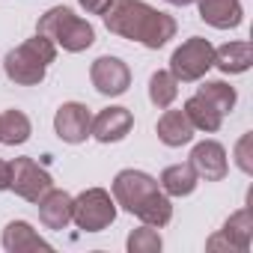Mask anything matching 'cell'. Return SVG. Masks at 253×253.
<instances>
[{
  "mask_svg": "<svg viewBox=\"0 0 253 253\" xmlns=\"http://www.w3.org/2000/svg\"><path fill=\"white\" fill-rule=\"evenodd\" d=\"M104 27L152 51L164 48L176 36V18L167 12H158L146 0H113L104 12Z\"/></svg>",
  "mask_w": 253,
  "mask_h": 253,
  "instance_id": "6da1fadb",
  "label": "cell"
},
{
  "mask_svg": "<svg viewBox=\"0 0 253 253\" xmlns=\"http://www.w3.org/2000/svg\"><path fill=\"white\" fill-rule=\"evenodd\" d=\"M54 60H57V45L48 36L36 33L33 39L21 42L18 48H12L3 57V72H6L9 81H15L21 86H36V84L45 81L48 66Z\"/></svg>",
  "mask_w": 253,
  "mask_h": 253,
  "instance_id": "7a4b0ae2",
  "label": "cell"
},
{
  "mask_svg": "<svg viewBox=\"0 0 253 253\" xmlns=\"http://www.w3.org/2000/svg\"><path fill=\"white\" fill-rule=\"evenodd\" d=\"M36 33L48 36L57 48H63V51H69V54H81V51L92 48V42H95L92 24H89L86 18L75 15L69 6H54V9H48V12L39 18Z\"/></svg>",
  "mask_w": 253,
  "mask_h": 253,
  "instance_id": "3957f363",
  "label": "cell"
},
{
  "mask_svg": "<svg viewBox=\"0 0 253 253\" xmlns=\"http://www.w3.org/2000/svg\"><path fill=\"white\" fill-rule=\"evenodd\" d=\"M72 220L84 232H101L116 220V200L104 188H86L72 197Z\"/></svg>",
  "mask_w": 253,
  "mask_h": 253,
  "instance_id": "277c9868",
  "label": "cell"
},
{
  "mask_svg": "<svg viewBox=\"0 0 253 253\" xmlns=\"http://www.w3.org/2000/svg\"><path fill=\"white\" fill-rule=\"evenodd\" d=\"M211 66H214V45L203 36H191L173 51L167 72L179 84H194V81H203Z\"/></svg>",
  "mask_w": 253,
  "mask_h": 253,
  "instance_id": "5b68a950",
  "label": "cell"
},
{
  "mask_svg": "<svg viewBox=\"0 0 253 253\" xmlns=\"http://www.w3.org/2000/svg\"><path fill=\"white\" fill-rule=\"evenodd\" d=\"M110 191H113L116 206H122L128 214H137V209L146 200H152L161 191V185H158V179H152L143 170H119L113 185H110Z\"/></svg>",
  "mask_w": 253,
  "mask_h": 253,
  "instance_id": "8992f818",
  "label": "cell"
},
{
  "mask_svg": "<svg viewBox=\"0 0 253 253\" xmlns=\"http://www.w3.org/2000/svg\"><path fill=\"white\" fill-rule=\"evenodd\" d=\"M54 188V179H51V173L39 164V161H33V158H15L12 161V182H9V191H15L21 200H27V203H36L45 191H51Z\"/></svg>",
  "mask_w": 253,
  "mask_h": 253,
  "instance_id": "52a82bcc",
  "label": "cell"
},
{
  "mask_svg": "<svg viewBox=\"0 0 253 253\" xmlns=\"http://www.w3.org/2000/svg\"><path fill=\"white\" fill-rule=\"evenodd\" d=\"M89 81H92L95 92H101L107 98H116L122 92H128V86H131V69L125 66L119 57L104 54V57H98L89 66Z\"/></svg>",
  "mask_w": 253,
  "mask_h": 253,
  "instance_id": "ba28073f",
  "label": "cell"
},
{
  "mask_svg": "<svg viewBox=\"0 0 253 253\" xmlns=\"http://www.w3.org/2000/svg\"><path fill=\"white\" fill-rule=\"evenodd\" d=\"M134 128V113L128 107H104L92 116V125H89V137H95L98 143H119L131 134Z\"/></svg>",
  "mask_w": 253,
  "mask_h": 253,
  "instance_id": "9c48e42d",
  "label": "cell"
},
{
  "mask_svg": "<svg viewBox=\"0 0 253 253\" xmlns=\"http://www.w3.org/2000/svg\"><path fill=\"white\" fill-rule=\"evenodd\" d=\"M89 125H92V113L81 101H66L54 113V131L63 143H72V146L84 143L89 137Z\"/></svg>",
  "mask_w": 253,
  "mask_h": 253,
  "instance_id": "30bf717a",
  "label": "cell"
},
{
  "mask_svg": "<svg viewBox=\"0 0 253 253\" xmlns=\"http://www.w3.org/2000/svg\"><path fill=\"white\" fill-rule=\"evenodd\" d=\"M200 179L206 182H220L229 173V161H226V149L217 140H203L191 149V161H188Z\"/></svg>",
  "mask_w": 253,
  "mask_h": 253,
  "instance_id": "8fae6325",
  "label": "cell"
},
{
  "mask_svg": "<svg viewBox=\"0 0 253 253\" xmlns=\"http://www.w3.org/2000/svg\"><path fill=\"white\" fill-rule=\"evenodd\" d=\"M200 18L214 30H232L244 21L241 0H197Z\"/></svg>",
  "mask_w": 253,
  "mask_h": 253,
  "instance_id": "7c38bea8",
  "label": "cell"
},
{
  "mask_svg": "<svg viewBox=\"0 0 253 253\" xmlns=\"http://www.w3.org/2000/svg\"><path fill=\"white\" fill-rule=\"evenodd\" d=\"M36 206H39V220L48 229H66L72 223V194L51 188L36 200Z\"/></svg>",
  "mask_w": 253,
  "mask_h": 253,
  "instance_id": "4fadbf2b",
  "label": "cell"
},
{
  "mask_svg": "<svg viewBox=\"0 0 253 253\" xmlns=\"http://www.w3.org/2000/svg\"><path fill=\"white\" fill-rule=\"evenodd\" d=\"M158 140L164 143V146H185V143H191L194 140V125H191V119L185 116V110H170V107H164V113H161V119H158Z\"/></svg>",
  "mask_w": 253,
  "mask_h": 253,
  "instance_id": "5bb4252c",
  "label": "cell"
},
{
  "mask_svg": "<svg viewBox=\"0 0 253 253\" xmlns=\"http://www.w3.org/2000/svg\"><path fill=\"white\" fill-rule=\"evenodd\" d=\"M3 250H9V253H33V250H51V244L27 220H9L6 229H3Z\"/></svg>",
  "mask_w": 253,
  "mask_h": 253,
  "instance_id": "9a60e30c",
  "label": "cell"
},
{
  "mask_svg": "<svg viewBox=\"0 0 253 253\" xmlns=\"http://www.w3.org/2000/svg\"><path fill=\"white\" fill-rule=\"evenodd\" d=\"M214 66L223 75H244L253 66V45L250 42H226L214 48Z\"/></svg>",
  "mask_w": 253,
  "mask_h": 253,
  "instance_id": "2e32d148",
  "label": "cell"
},
{
  "mask_svg": "<svg viewBox=\"0 0 253 253\" xmlns=\"http://www.w3.org/2000/svg\"><path fill=\"white\" fill-rule=\"evenodd\" d=\"M220 235L226 238L232 253H247L250 244H253V211L250 209H238L235 214H229L223 229H220Z\"/></svg>",
  "mask_w": 253,
  "mask_h": 253,
  "instance_id": "e0dca14e",
  "label": "cell"
},
{
  "mask_svg": "<svg viewBox=\"0 0 253 253\" xmlns=\"http://www.w3.org/2000/svg\"><path fill=\"white\" fill-rule=\"evenodd\" d=\"M158 185L167 197H191L200 185V176L191 164H170V167H164Z\"/></svg>",
  "mask_w": 253,
  "mask_h": 253,
  "instance_id": "ac0fdd59",
  "label": "cell"
},
{
  "mask_svg": "<svg viewBox=\"0 0 253 253\" xmlns=\"http://www.w3.org/2000/svg\"><path fill=\"white\" fill-rule=\"evenodd\" d=\"M185 116L191 119L194 131H206V134L220 131V125H223V113H220V110H214V107H211L206 98H200L197 92L185 101Z\"/></svg>",
  "mask_w": 253,
  "mask_h": 253,
  "instance_id": "d6986e66",
  "label": "cell"
},
{
  "mask_svg": "<svg viewBox=\"0 0 253 253\" xmlns=\"http://www.w3.org/2000/svg\"><path fill=\"white\" fill-rule=\"evenodd\" d=\"M33 134V125H30V116L24 110H3L0 113V143L6 146H21L27 143Z\"/></svg>",
  "mask_w": 253,
  "mask_h": 253,
  "instance_id": "ffe728a7",
  "label": "cell"
},
{
  "mask_svg": "<svg viewBox=\"0 0 253 253\" xmlns=\"http://www.w3.org/2000/svg\"><path fill=\"white\" fill-rule=\"evenodd\" d=\"M197 95L206 98V101H209L214 110H220L223 116L232 113V107H235V101H238L235 86H229L226 81H203V84L197 86Z\"/></svg>",
  "mask_w": 253,
  "mask_h": 253,
  "instance_id": "44dd1931",
  "label": "cell"
},
{
  "mask_svg": "<svg viewBox=\"0 0 253 253\" xmlns=\"http://www.w3.org/2000/svg\"><path fill=\"white\" fill-rule=\"evenodd\" d=\"M134 217H140V223H146V226L161 229V226H167V223L173 220V203H170V197H167L164 191H158L152 200H146V203L137 209Z\"/></svg>",
  "mask_w": 253,
  "mask_h": 253,
  "instance_id": "7402d4cb",
  "label": "cell"
},
{
  "mask_svg": "<svg viewBox=\"0 0 253 253\" xmlns=\"http://www.w3.org/2000/svg\"><path fill=\"white\" fill-rule=\"evenodd\" d=\"M176 95H179V81H176L167 69H158V72L149 78V101L164 110V107H170V104L176 101Z\"/></svg>",
  "mask_w": 253,
  "mask_h": 253,
  "instance_id": "603a6c76",
  "label": "cell"
},
{
  "mask_svg": "<svg viewBox=\"0 0 253 253\" xmlns=\"http://www.w3.org/2000/svg\"><path fill=\"white\" fill-rule=\"evenodd\" d=\"M125 247H128L131 253H158V250L164 247V241H161V235H158L155 226H146V223H143L140 229H134V232L128 235Z\"/></svg>",
  "mask_w": 253,
  "mask_h": 253,
  "instance_id": "cb8c5ba5",
  "label": "cell"
},
{
  "mask_svg": "<svg viewBox=\"0 0 253 253\" xmlns=\"http://www.w3.org/2000/svg\"><path fill=\"white\" fill-rule=\"evenodd\" d=\"M250 143H253V134L247 131V134H241V140L235 143V164H238V170L241 173H253V155H250Z\"/></svg>",
  "mask_w": 253,
  "mask_h": 253,
  "instance_id": "d4e9b609",
  "label": "cell"
},
{
  "mask_svg": "<svg viewBox=\"0 0 253 253\" xmlns=\"http://www.w3.org/2000/svg\"><path fill=\"white\" fill-rule=\"evenodd\" d=\"M78 3H81L89 15H104V12H107V6L113 3V0H78Z\"/></svg>",
  "mask_w": 253,
  "mask_h": 253,
  "instance_id": "484cf974",
  "label": "cell"
},
{
  "mask_svg": "<svg viewBox=\"0 0 253 253\" xmlns=\"http://www.w3.org/2000/svg\"><path fill=\"white\" fill-rule=\"evenodd\" d=\"M9 182H12V164L0 161V191H9Z\"/></svg>",
  "mask_w": 253,
  "mask_h": 253,
  "instance_id": "4316f807",
  "label": "cell"
},
{
  "mask_svg": "<svg viewBox=\"0 0 253 253\" xmlns=\"http://www.w3.org/2000/svg\"><path fill=\"white\" fill-rule=\"evenodd\" d=\"M170 6H191V3H197V0H167Z\"/></svg>",
  "mask_w": 253,
  "mask_h": 253,
  "instance_id": "83f0119b",
  "label": "cell"
}]
</instances>
